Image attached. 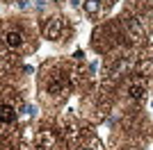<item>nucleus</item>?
<instances>
[{
    "label": "nucleus",
    "instance_id": "obj_1",
    "mask_svg": "<svg viewBox=\"0 0 153 150\" xmlns=\"http://www.w3.org/2000/svg\"><path fill=\"white\" fill-rule=\"evenodd\" d=\"M14 118H16V109H14L12 105H7V102H2L0 105V123H14Z\"/></svg>",
    "mask_w": 153,
    "mask_h": 150
},
{
    "label": "nucleus",
    "instance_id": "obj_2",
    "mask_svg": "<svg viewBox=\"0 0 153 150\" xmlns=\"http://www.w3.org/2000/svg\"><path fill=\"white\" fill-rule=\"evenodd\" d=\"M5 43L9 46V48H21V46H23V34L16 32V30L7 32V34H5Z\"/></svg>",
    "mask_w": 153,
    "mask_h": 150
},
{
    "label": "nucleus",
    "instance_id": "obj_3",
    "mask_svg": "<svg viewBox=\"0 0 153 150\" xmlns=\"http://www.w3.org/2000/svg\"><path fill=\"white\" fill-rule=\"evenodd\" d=\"M128 96H130V98H135V100H140L142 96H144V87H142V84H130Z\"/></svg>",
    "mask_w": 153,
    "mask_h": 150
},
{
    "label": "nucleus",
    "instance_id": "obj_4",
    "mask_svg": "<svg viewBox=\"0 0 153 150\" xmlns=\"http://www.w3.org/2000/svg\"><path fill=\"white\" fill-rule=\"evenodd\" d=\"M126 23H128V27H130V32H133V34H135V39H142V34H144V32H142L140 23H137V21H135V18H128Z\"/></svg>",
    "mask_w": 153,
    "mask_h": 150
},
{
    "label": "nucleus",
    "instance_id": "obj_5",
    "mask_svg": "<svg viewBox=\"0 0 153 150\" xmlns=\"http://www.w3.org/2000/svg\"><path fill=\"white\" fill-rule=\"evenodd\" d=\"M98 7H101L98 0H87V2H85V9H87L89 14H96V12H98Z\"/></svg>",
    "mask_w": 153,
    "mask_h": 150
},
{
    "label": "nucleus",
    "instance_id": "obj_6",
    "mask_svg": "<svg viewBox=\"0 0 153 150\" xmlns=\"http://www.w3.org/2000/svg\"><path fill=\"white\" fill-rule=\"evenodd\" d=\"M98 2H105V0H98Z\"/></svg>",
    "mask_w": 153,
    "mask_h": 150
}]
</instances>
